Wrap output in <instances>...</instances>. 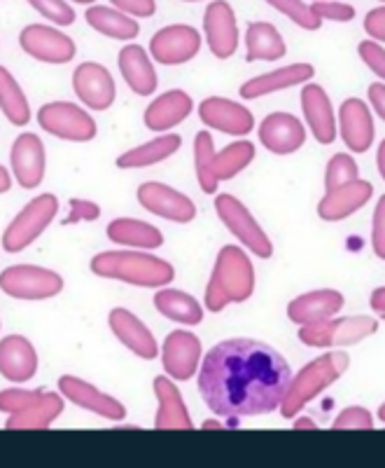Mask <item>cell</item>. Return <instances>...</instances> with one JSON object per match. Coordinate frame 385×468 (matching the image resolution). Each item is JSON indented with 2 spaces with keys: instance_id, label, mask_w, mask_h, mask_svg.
Segmentation results:
<instances>
[{
  "instance_id": "obj_9",
  "label": "cell",
  "mask_w": 385,
  "mask_h": 468,
  "mask_svg": "<svg viewBox=\"0 0 385 468\" xmlns=\"http://www.w3.org/2000/svg\"><path fill=\"white\" fill-rule=\"evenodd\" d=\"M215 211L217 218L227 225L229 232L241 241L245 249H250V253H255L257 258H271L274 256V244L266 237V232L259 228V223L255 220L253 213L243 207V202H238L232 195H217L215 197Z\"/></svg>"
},
{
  "instance_id": "obj_36",
  "label": "cell",
  "mask_w": 385,
  "mask_h": 468,
  "mask_svg": "<svg viewBox=\"0 0 385 468\" xmlns=\"http://www.w3.org/2000/svg\"><path fill=\"white\" fill-rule=\"evenodd\" d=\"M0 112L15 127H26L31 122V103H28L22 85L5 66H0Z\"/></svg>"
},
{
  "instance_id": "obj_4",
  "label": "cell",
  "mask_w": 385,
  "mask_h": 468,
  "mask_svg": "<svg viewBox=\"0 0 385 468\" xmlns=\"http://www.w3.org/2000/svg\"><path fill=\"white\" fill-rule=\"evenodd\" d=\"M349 366L350 358L346 351H332V354L317 356L316 361L301 367L299 373L292 378L286 399L280 403V415L290 420L297 412H301L304 405L317 399L328 387H332L349 370Z\"/></svg>"
},
{
  "instance_id": "obj_30",
  "label": "cell",
  "mask_w": 385,
  "mask_h": 468,
  "mask_svg": "<svg viewBox=\"0 0 385 468\" xmlns=\"http://www.w3.org/2000/svg\"><path fill=\"white\" fill-rule=\"evenodd\" d=\"M106 234L112 244L129 246V249L152 250L164 246V234L159 232L154 225L138 218H115L108 225Z\"/></svg>"
},
{
  "instance_id": "obj_25",
  "label": "cell",
  "mask_w": 385,
  "mask_h": 468,
  "mask_svg": "<svg viewBox=\"0 0 385 468\" xmlns=\"http://www.w3.org/2000/svg\"><path fill=\"white\" fill-rule=\"evenodd\" d=\"M301 111L307 115L308 129L313 132L317 144L329 145L337 141L338 129L332 101L320 85H307L301 90Z\"/></svg>"
},
{
  "instance_id": "obj_41",
  "label": "cell",
  "mask_w": 385,
  "mask_h": 468,
  "mask_svg": "<svg viewBox=\"0 0 385 468\" xmlns=\"http://www.w3.org/2000/svg\"><path fill=\"white\" fill-rule=\"evenodd\" d=\"M43 394L45 388H3V391H0V412L16 415V412H22L28 405L36 403Z\"/></svg>"
},
{
  "instance_id": "obj_22",
  "label": "cell",
  "mask_w": 385,
  "mask_h": 468,
  "mask_svg": "<svg viewBox=\"0 0 385 468\" xmlns=\"http://www.w3.org/2000/svg\"><path fill=\"white\" fill-rule=\"evenodd\" d=\"M40 358L33 342L24 335H7L0 340V375L15 384L36 378Z\"/></svg>"
},
{
  "instance_id": "obj_34",
  "label": "cell",
  "mask_w": 385,
  "mask_h": 468,
  "mask_svg": "<svg viewBox=\"0 0 385 468\" xmlns=\"http://www.w3.org/2000/svg\"><path fill=\"white\" fill-rule=\"evenodd\" d=\"M85 19L89 22V27L94 31H99L100 36H108L112 40H133L140 33L136 19H131L129 15H124L117 7H106V5H94L87 10Z\"/></svg>"
},
{
  "instance_id": "obj_54",
  "label": "cell",
  "mask_w": 385,
  "mask_h": 468,
  "mask_svg": "<svg viewBox=\"0 0 385 468\" xmlns=\"http://www.w3.org/2000/svg\"><path fill=\"white\" fill-rule=\"evenodd\" d=\"M295 429H316V421L311 420V417H299V420H295Z\"/></svg>"
},
{
  "instance_id": "obj_51",
  "label": "cell",
  "mask_w": 385,
  "mask_h": 468,
  "mask_svg": "<svg viewBox=\"0 0 385 468\" xmlns=\"http://www.w3.org/2000/svg\"><path fill=\"white\" fill-rule=\"evenodd\" d=\"M371 309L379 314V319L385 321V286L376 288V291L371 292Z\"/></svg>"
},
{
  "instance_id": "obj_11",
  "label": "cell",
  "mask_w": 385,
  "mask_h": 468,
  "mask_svg": "<svg viewBox=\"0 0 385 468\" xmlns=\"http://www.w3.org/2000/svg\"><path fill=\"white\" fill-rule=\"evenodd\" d=\"M201 354H203L201 340L190 330H173V333H169L164 345H161V351H159L164 373L171 379H175V382H187V379L194 378Z\"/></svg>"
},
{
  "instance_id": "obj_2",
  "label": "cell",
  "mask_w": 385,
  "mask_h": 468,
  "mask_svg": "<svg viewBox=\"0 0 385 468\" xmlns=\"http://www.w3.org/2000/svg\"><path fill=\"white\" fill-rule=\"evenodd\" d=\"M91 271L100 279L131 283L140 288H164L175 279L169 261L152 256L148 250H103L91 258Z\"/></svg>"
},
{
  "instance_id": "obj_52",
  "label": "cell",
  "mask_w": 385,
  "mask_h": 468,
  "mask_svg": "<svg viewBox=\"0 0 385 468\" xmlns=\"http://www.w3.org/2000/svg\"><path fill=\"white\" fill-rule=\"evenodd\" d=\"M10 187H12V174L5 169V166L0 165V195L10 192Z\"/></svg>"
},
{
  "instance_id": "obj_14",
  "label": "cell",
  "mask_w": 385,
  "mask_h": 468,
  "mask_svg": "<svg viewBox=\"0 0 385 468\" xmlns=\"http://www.w3.org/2000/svg\"><path fill=\"white\" fill-rule=\"evenodd\" d=\"M12 176L24 190H33L45 181L47 171V154H45L43 139L33 132L19 133L10 150Z\"/></svg>"
},
{
  "instance_id": "obj_28",
  "label": "cell",
  "mask_w": 385,
  "mask_h": 468,
  "mask_svg": "<svg viewBox=\"0 0 385 468\" xmlns=\"http://www.w3.org/2000/svg\"><path fill=\"white\" fill-rule=\"evenodd\" d=\"M117 66H120L121 78H124V82H127L133 94L150 96L157 91V70L152 66V58L148 57V52L140 45H127L121 49L120 57H117Z\"/></svg>"
},
{
  "instance_id": "obj_39",
  "label": "cell",
  "mask_w": 385,
  "mask_h": 468,
  "mask_svg": "<svg viewBox=\"0 0 385 468\" xmlns=\"http://www.w3.org/2000/svg\"><path fill=\"white\" fill-rule=\"evenodd\" d=\"M359 178L358 162L346 153H337L332 160L328 162V176H325V187L334 190L338 186H346V183H353Z\"/></svg>"
},
{
  "instance_id": "obj_45",
  "label": "cell",
  "mask_w": 385,
  "mask_h": 468,
  "mask_svg": "<svg viewBox=\"0 0 385 468\" xmlns=\"http://www.w3.org/2000/svg\"><path fill=\"white\" fill-rule=\"evenodd\" d=\"M68 218H64V225H75V223H91V220H99L100 207L89 199H78L73 197L68 202Z\"/></svg>"
},
{
  "instance_id": "obj_5",
  "label": "cell",
  "mask_w": 385,
  "mask_h": 468,
  "mask_svg": "<svg viewBox=\"0 0 385 468\" xmlns=\"http://www.w3.org/2000/svg\"><path fill=\"white\" fill-rule=\"evenodd\" d=\"M58 213V199L52 192L33 197L3 232V249L7 253H22L40 239V234L52 225Z\"/></svg>"
},
{
  "instance_id": "obj_56",
  "label": "cell",
  "mask_w": 385,
  "mask_h": 468,
  "mask_svg": "<svg viewBox=\"0 0 385 468\" xmlns=\"http://www.w3.org/2000/svg\"><path fill=\"white\" fill-rule=\"evenodd\" d=\"M379 420L383 421V424H385V403L380 405V408H379Z\"/></svg>"
},
{
  "instance_id": "obj_35",
  "label": "cell",
  "mask_w": 385,
  "mask_h": 468,
  "mask_svg": "<svg viewBox=\"0 0 385 468\" xmlns=\"http://www.w3.org/2000/svg\"><path fill=\"white\" fill-rule=\"evenodd\" d=\"M245 45H248V61H276L286 57L287 48L283 36L274 24L253 22L245 33Z\"/></svg>"
},
{
  "instance_id": "obj_6",
  "label": "cell",
  "mask_w": 385,
  "mask_h": 468,
  "mask_svg": "<svg viewBox=\"0 0 385 468\" xmlns=\"http://www.w3.org/2000/svg\"><path fill=\"white\" fill-rule=\"evenodd\" d=\"M0 291L15 300H52L64 291V277L58 271L37 265H12L0 271Z\"/></svg>"
},
{
  "instance_id": "obj_55",
  "label": "cell",
  "mask_w": 385,
  "mask_h": 468,
  "mask_svg": "<svg viewBox=\"0 0 385 468\" xmlns=\"http://www.w3.org/2000/svg\"><path fill=\"white\" fill-rule=\"evenodd\" d=\"M201 426H203V429H222L224 424H222V421H217V420H206Z\"/></svg>"
},
{
  "instance_id": "obj_31",
  "label": "cell",
  "mask_w": 385,
  "mask_h": 468,
  "mask_svg": "<svg viewBox=\"0 0 385 468\" xmlns=\"http://www.w3.org/2000/svg\"><path fill=\"white\" fill-rule=\"evenodd\" d=\"M154 309L164 319L182 325H199L203 321V307L199 304V300H194V295H190V292L175 291L169 286L157 288Z\"/></svg>"
},
{
  "instance_id": "obj_53",
  "label": "cell",
  "mask_w": 385,
  "mask_h": 468,
  "mask_svg": "<svg viewBox=\"0 0 385 468\" xmlns=\"http://www.w3.org/2000/svg\"><path fill=\"white\" fill-rule=\"evenodd\" d=\"M376 165H379V174H380V178H383V181H385V139L380 141L379 153H376Z\"/></svg>"
},
{
  "instance_id": "obj_10",
  "label": "cell",
  "mask_w": 385,
  "mask_h": 468,
  "mask_svg": "<svg viewBox=\"0 0 385 468\" xmlns=\"http://www.w3.org/2000/svg\"><path fill=\"white\" fill-rule=\"evenodd\" d=\"M138 204L157 218L171 220V223L187 225L196 218V207L187 195L164 186V183L148 181L138 187Z\"/></svg>"
},
{
  "instance_id": "obj_1",
  "label": "cell",
  "mask_w": 385,
  "mask_h": 468,
  "mask_svg": "<svg viewBox=\"0 0 385 468\" xmlns=\"http://www.w3.org/2000/svg\"><path fill=\"white\" fill-rule=\"evenodd\" d=\"M292 382L290 363L257 340L213 346L199 373V391L220 417H257L280 408Z\"/></svg>"
},
{
  "instance_id": "obj_24",
  "label": "cell",
  "mask_w": 385,
  "mask_h": 468,
  "mask_svg": "<svg viewBox=\"0 0 385 468\" xmlns=\"http://www.w3.org/2000/svg\"><path fill=\"white\" fill-rule=\"evenodd\" d=\"M371 195H374V187L369 181H358L346 183V186H338L334 190H328V195L320 199L317 204V216L328 223H337V220L349 218L355 211L369 202Z\"/></svg>"
},
{
  "instance_id": "obj_20",
  "label": "cell",
  "mask_w": 385,
  "mask_h": 468,
  "mask_svg": "<svg viewBox=\"0 0 385 468\" xmlns=\"http://www.w3.org/2000/svg\"><path fill=\"white\" fill-rule=\"evenodd\" d=\"M259 141L274 154H292L307 144V129L290 112H271L259 124Z\"/></svg>"
},
{
  "instance_id": "obj_18",
  "label": "cell",
  "mask_w": 385,
  "mask_h": 468,
  "mask_svg": "<svg viewBox=\"0 0 385 468\" xmlns=\"http://www.w3.org/2000/svg\"><path fill=\"white\" fill-rule=\"evenodd\" d=\"M108 325H110L112 335L131 351L133 356L143 358V361H154L159 356V345L154 335L150 333L148 325L138 319L133 312L124 307H115L108 316Z\"/></svg>"
},
{
  "instance_id": "obj_58",
  "label": "cell",
  "mask_w": 385,
  "mask_h": 468,
  "mask_svg": "<svg viewBox=\"0 0 385 468\" xmlns=\"http://www.w3.org/2000/svg\"><path fill=\"white\" fill-rule=\"evenodd\" d=\"M185 3H196V0H185Z\"/></svg>"
},
{
  "instance_id": "obj_19",
  "label": "cell",
  "mask_w": 385,
  "mask_h": 468,
  "mask_svg": "<svg viewBox=\"0 0 385 468\" xmlns=\"http://www.w3.org/2000/svg\"><path fill=\"white\" fill-rule=\"evenodd\" d=\"M203 31H206L208 48L213 57L229 58L238 48L236 15L227 0H213L203 15Z\"/></svg>"
},
{
  "instance_id": "obj_40",
  "label": "cell",
  "mask_w": 385,
  "mask_h": 468,
  "mask_svg": "<svg viewBox=\"0 0 385 468\" xmlns=\"http://www.w3.org/2000/svg\"><path fill=\"white\" fill-rule=\"evenodd\" d=\"M266 3H269L271 7H276L278 12H283V15H286L287 19H292L297 27L307 28V31H317V28H320L322 22L313 15L311 5L301 3V0H266Z\"/></svg>"
},
{
  "instance_id": "obj_38",
  "label": "cell",
  "mask_w": 385,
  "mask_h": 468,
  "mask_svg": "<svg viewBox=\"0 0 385 468\" xmlns=\"http://www.w3.org/2000/svg\"><path fill=\"white\" fill-rule=\"evenodd\" d=\"M213 162H215V144L208 132H199L194 139V166L196 178H199L201 190L206 195H213L217 190V178L213 174Z\"/></svg>"
},
{
  "instance_id": "obj_29",
  "label": "cell",
  "mask_w": 385,
  "mask_h": 468,
  "mask_svg": "<svg viewBox=\"0 0 385 468\" xmlns=\"http://www.w3.org/2000/svg\"><path fill=\"white\" fill-rule=\"evenodd\" d=\"M316 75V69L311 64H292L286 69L271 70L266 75H257L253 80L243 82L241 96L243 99H259V96L274 94V91L287 90V87L304 85Z\"/></svg>"
},
{
  "instance_id": "obj_15",
  "label": "cell",
  "mask_w": 385,
  "mask_h": 468,
  "mask_svg": "<svg viewBox=\"0 0 385 468\" xmlns=\"http://www.w3.org/2000/svg\"><path fill=\"white\" fill-rule=\"evenodd\" d=\"M201 36L194 27L187 24H173L157 31L150 40V52L157 64L180 66L187 64L199 54Z\"/></svg>"
},
{
  "instance_id": "obj_37",
  "label": "cell",
  "mask_w": 385,
  "mask_h": 468,
  "mask_svg": "<svg viewBox=\"0 0 385 468\" xmlns=\"http://www.w3.org/2000/svg\"><path fill=\"white\" fill-rule=\"evenodd\" d=\"M255 160V145L250 141H236V144L227 145L224 150L215 153V162H213V174H215L217 183L229 181L234 176L241 174L250 162Z\"/></svg>"
},
{
  "instance_id": "obj_8",
  "label": "cell",
  "mask_w": 385,
  "mask_h": 468,
  "mask_svg": "<svg viewBox=\"0 0 385 468\" xmlns=\"http://www.w3.org/2000/svg\"><path fill=\"white\" fill-rule=\"evenodd\" d=\"M379 330V321L369 316H349V319H328L320 324L299 325V340L307 346H350L367 340Z\"/></svg>"
},
{
  "instance_id": "obj_23",
  "label": "cell",
  "mask_w": 385,
  "mask_h": 468,
  "mask_svg": "<svg viewBox=\"0 0 385 468\" xmlns=\"http://www.w3.org/2000/svg\"><path fill=\"white\" fill-rule=\"evenodd\" d=\"M346 304V298L334 288H320V291L304 292L295 298L287 307V319L297 325H311L320 321L334 319Z\"/></svg>"
},
{
  "instance_id": "obj_16",
  "label": "cell",
  "mask_w": 385,
  "mask_h": 468,
  "mask_svg": "<svg viewBox=\"0 0 385 468\" xmlns=\"http://www.w3.org/2000/svg\"><path fill=\"white\" fill-rule=\"evenodd\" d=\"M73 91L89 111H108L117 99L115 78L106 66L96 61L79 64L73 73Z\"/></svg>"
},
{
  "instance_id": "obj_44",
  "label": "cell",
  "mask_w": 385,
  "mask_h": 468,
  "mask_svg": "<svg viewBox=\"0 0 385 468\" xmlns=\"http://www.w3.org/2000/svg\"><path fill=\"white\" fill-rule=\"evenodd\" d=\"M334 429H371L374 426V417L362 405H350V408L341 410L337 420L332 421Z\"/></svg>"
},
{
  "instance_id": "obj_12",
  "label": "cell",
  "mask_w": 385,
  "mask_h": 468,
  "mask_svg": "<svg viewBox=\"0 0 385 468\" xmlns=\"http://www.w3.org/2000/svg\"><path fill=\"white\" fill-rule=\"evenodd\" d=\"M19 45L28 57L45 61V64H68L78 52L73 37H68L58 28L45 27V24H31L24 28L19 33Z\"/></svg>"
},
{
  "instance_id": "obj_49",
  "label": "cell",
  "mask_w": 385,
  "mask_h": 468,
  "mask_svg": "<svg viewBox=\"0 0 385 468\" xmlns=\"http://www.w3.org/2000/svg\"><path fill=\"white\" fill-rule=\"evenodd\" d=\"M364 31L369 33V37H374V40L385 43V5L376 7L364 16Z\"/></svg>"
},
{
  "instance_id": "obj_17",
  "label": "cell",
  "mask_w": 385,
  "mask_h": 468,
  "mask_svg": "<svg viewBox=\"0 0 385 468\" xmlns=\"http://www.w3.org/2000/svg\"><path fill=\"white\" fill-rule=\"evenodd\" d=\"M201 122L208 129H215L222 133H232V136H245L253 132L255 117L245 106L222 96H208L199 103Z\"/></svg>"
},
{
  "instance_id": "obj_32",
  "label": "cell",
  "mask_w": 385,
  "mask_h": 468,
  "mask_svg": "<svg viewBox=\"0 0 385 468\" xmlns=\"http://www.w3.org/2000/svg\"><path fill=\"white\" fill-rule=\"evenodd\" d=\"M180 145H182V139H180L178 133H161V136L148 141V144L121 153L117 157V166L120 169H145V166H154L159 162L173 157L180 150Z\"/></svg>"
},
{
  "instance_id": "obj_48",
  "label": "cell",
  "mask_w": 385,
  "mask_h": 468,
  "mask_svg": "<svg viewBox=\"0 0 385 468\" xmlns=\"http://www.w3.org/2000/svg\"><path fill=\"white\" fill-rule=\"evenodd\" d=\"M117 10H121L129 16H138V19H145V16H152L157 12V3L154 0H110Z\"/></svg>"
},
{
  "instance_id": "obj_50",
  "label": "cell",
  "mask_w": 385,
  "mask_h": 468,
  "mask_svg": "<svg viewBox=\"0 0 385 468\" xmlns=\"http://www.w3.org/2000/svg\"><path fill=\"white\" fill-rule=\"evenodd\" d=\"M369 101L371 106H374V112L380 117L385 122V85H380V82H374V85L369 87Z\"/></svg>"
},
{
  "instance_id": "obj_33",
  "label": "cell",
  "mask_w": 385,
  "mask_h": 468,
  "mask_svg": "<svg viewBox=\"0 0 385 468\" xmlns=\"http://www.w3.org/2000/svg\"><path fill=\"white\" fill-rule=\"evenodd\" d=\"M64 396L61 391H45L40 399L26 410L7 417V429H49L64 412Z\"/></svg>"
},
{
  "instance_id": "obj_7",
  "label": "cell",
  "mask_w": 385,
  "mask_h": 468,
  "mask_svg": "<svg viewBox=\"0 0 385 468\" xmlns=\"http://www.w3.org/2000/svg\"><path fill=\"white\" fill-rule=\"evenodd\" d=\"M37 124L57 139L70 141V144H89L99 133V124L91 112L70 101L45 103L37 111Z\"/></svg>"
},
{
  "instance_id": "obj_13",
  "label": "cell",
  "mask_w": 385,
  "mask_h": 468,
  "mask_svg": "<svg viewBox=\"0 0 385 468\" xmlns=\"http://www.w3.org/2000/svg\"><path fill=\"white\" fill-rule=\"evenodd\" d=\"M58 391H61V396L66 400H70V403L82 410H89V412L103 417V420H127V408H124V403H120L115 396L100 391L99 387H94L87 379H79L75 375H64V378L58 379Z\"/></svg>"
},
{
  "instance_id": "obj_42",
  "label": "cell",
  "mask_w": 385,
  "mask_h": 468,
  "mask_svg": "<svg viewBox=\"0 0 385 468\" xmlns=\"http://www.w3.org/2000/svg\"><path fill=\"white\" fill-rule=\"evenodd\" d=\"M28 3L57 27H70L75 22V10L66 0H28Z\"/></svg>"
},
{
  "instance_id": "obj_57",
  "label": "cell",
  "mask_w": 385,
  "mask_h": 468,
  "mask_svg": "<svg viewBox=\"0 0 385 468\" xmlns=\"http://www.w3.org/2000/svg\"><path fill=\"white\" fill-rule=\"evenodd\" d=\"M75 3H79V5H91L94 0H75Z\"/></svg>"
},
{
  "instance_id": "obj_26",
  "label": "cell",
  "mask_w": 385,
  "mask_h": 468,
  "mask_svg": "<svg viewBox=\"0 0 385 468\" xmlns=\"http://www.w3.org/2000/svg\"><path fill=\"white\" fill-rule=\"evenodd\" d=\"M194 111L192 96L182 90H171L157 96L143 112V122L150 132H169L185 122L190 112Z\"/></svg>"
},
{
  "instance_id": "obj_27",
  "label": "cell",
  "mask_w": 385,
  "mask_h": 468,
  "mask_svg": "<svg viewBox=\"0 0 385 468\" xmlns=\"http://www.w3.org/2000/svg\"><path fill=\"white\" fill-rule=\"evenodd\" d=\"M152 387L159 403L157 415H154V426L157 429H192L194 421H192L185 399H182L173 379L169 375H159V378H154Z\"/></svg>"
},
{
  "instance_id": "obj_3",
  "label": "cell",
  "mask_w": 385,
  "mask_h": 468,
  "mask_svg": "<svg viewBox=\"0 0 385 468\" xmlns=\"http://www.w3.org/2000/svg\"><path fill=\"white\" fill-rule=\"evenodd\" d=\"M255 292V267L241 246H222L206 286V307L213 314L232 303H245Z\"/></svg>"
},
{
  "instance_id": "obj_46",
  "label": "cell",
  "mask_w": 385,
  "mask_h": 468,
  "mask_svg": "<svg viewBox=\"0 0 385 468\" xmlns=\"http://www.w3.org/2000/svg\"><path fill=\"white\" fill-rule=\"evenodd\" d=\"M358 52L364 64L369 66L380 80H385V49L376 40H364V43H359Z\"/></svg>"
},
{
  "instance_id": "obj_47",
  "label": "cell",
  "mask_w": 385,
  "mask_h": 468,
  "mask_svg": "<svg viewBox=\"0 0 385 468\" xmlns=\"http://www.w3.org/2000/svg\"><path fill=\"white\" fill-rule=\"evenodd\" d=\"M371 244L374 253L385 261V195L379 199L374 208V220H371Z\"/></svg>"
},
{
  "instance_id": "obj_21",
  "label": "cell",
  "mask_w": 385,
  "mask_h": 468,
  "mask_svg": "<svg viewBox=\"0 0 385 468\" xmlns=\"http://www.w3.org/2000/svg\"><path fill=\"white\" fill-rule=\"evenodd\" d=\"M338 132L353 153H367L374 144V117L362 99H346L338 108Z\"/></svg>"
},
{
  "instance_id": "obj_43",
  "label": "cell",
  "mask_w": 385,
  "mask_h": 468,
  "mask_svg": "<svg viewBox=\"0 0 385 468\" xmlns=\"http://www.w3.org/2000/svg\"><path fill=\"white\" fill-rule=\"evenodd\" d=\"M313 15L317 19H329V22H350L355 19V7L349 3H338V0H316L311 5Z\"/></svg>"
}]
</instances>
